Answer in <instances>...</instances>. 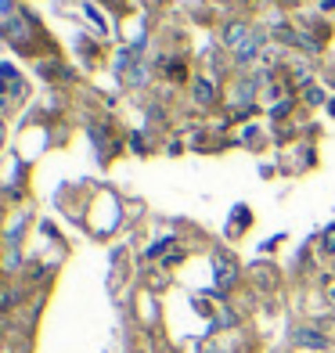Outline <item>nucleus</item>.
Returning a JSON list of instances; mask_svg holds the SVG:
<instances>
[{
  "label": "nucleus",
  "mask_w": 335,
  "mask_h": 353,
  "mask_svg": "<svg viewBox=\"0 0 335 353\" xmlns=\"http://www.w3.org/2000/svg\"><path fill=\"white\" fill-rule=\"evenodd\" d=\"M210 94H213L210 83H195V98H199V101H210Z\"/></svg>",
  "instance_id": "7ed1b4c3"
},
{
  "label": "nucleus",
  "mask_w": 335,
  "mask_h": 353,
  "mask_svg": "<svg viewBox=\"0 0 335 353\" xmlns=\"http://www.w3.org/2000/svg\"><path fill=\"white\" fill-rule=\"evenodd\" d=\"M234 281V263L231 260H223V256H216V285L220 288H227Z\"/></svg>",
  "instance_id": "f03ea898"
},
{
  "label": "nucleus",
  "mask_w": 335,
  "mask_h": 353,
  "mask_svg": "<svg viewBox=\"0 0 335 353\" xmlns=\"http://www.w3.org/2000/svg\"><path fill=\"white\" fill-rule=\"evenodd\" d=\"M321 245H325L328 252L335 249V228H328V231H325V238H321Z\"/></svg>",
  "instance_id": "20e7f679"
},
{
  "label": "nucleus",
  "mask_w": 335,
  "mask_h": 353,
  "mask_svg": "<svg viewBox=\"0 0 335 353\" xmlns=\"http://www.w3.org/2000/svg\"><path fill=\"white\" fill-rule=\"evenodd\" d=\"M242 33H245V29H242V26H231V29H227V40L234 43V40H238V37H242Z\"/></svg>",
  "instance_id": "39448f33"
},
{
  "label": "nucleus",
  "mask_w": 335,
  "mask_h": 353,
  "mask_svg": "<svg viewBox=\"0 0 335 353\" xmlns=\"http://www.w3.org/2000/svg\"><path fill=\"white\" fill-rule=\"evenodd\" d=\"M296 343L299 346H310V350H325L328 346V339H325V335H317L314 328H299L296 332Z\"/></svg>",
  "instance_id": "f257e3e1"
}]
</instances>
